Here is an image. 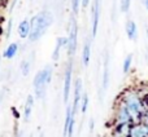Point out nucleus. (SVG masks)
Returning a JSON list of instances; mask_svg holds the SVG:
<instances>
[{"mask_svg": "<svg viewBox=\"0 0 148 137\" xmlns=\"http://www.w3.org/2000/svg\"><path fill=\"white\" fill-rule=\"evenodd\" d=\"M131 123H126V124L116 125V137H129L130 135V128Z\"/></svg>", "mask_w": 148, "mask_h": 137, "instance_id": "18", "label": "nucleus"}, {"mask_svg": "<svg viewBox=\"0 0 148 137\" xmlns=\"http://www.w3.org/2000/svg\"><path fill=\"white\" fill-rule=\"evenodd\" d=\"M83 96V80L81 78H77L73 84V102H72V109L73 113L77 114L81 105V100Z\"/></svg>", "mask_w": 148, "mask_h": 137, "instance_id": "9", "label": "nucleus"}, {"mask_svg": "<svg viewBox=\"0 0 148 137\" xmlns=\"http://www.w3.org/2000/svg\"><path fill=\"white\" fill-rule=\"evenodd\" d=\"M142 123H144V124H147V125H148V104H147L146 110H144L143 117H142Z\"/></svg>", "mask_w": 148, "mask_h": 137, "instance_id": "24", "label": "nucleus"}, {"mask_svg": "<svg viewBox=\"0 0 148 137\" xmlns=\"http://www.w3.org/2000/svg\"><path fill=\"white\" fill-rule=\"evenodd\" d=\"M133 61H134L133 53H129L127 56L123 58V62H122V73L125 74V75L131 71V67H133Z\"/></svg>", "mask_w": 148, "mask_h": 137, "instance_id": "19", "label": "nucleus"}, {"mask_svg": "<svg viewBox=\"0 0 148 137\" xmlns=\"http://www.w3.org/2000/svg\"><path fill=\"white\" fill-rule=\"evenodd\" d=\"M100 12H101V0H92L91 7V38H96L97 28L100 22Z\"/></svg>", "mask_w": 148, "mask_h": 137, "instance_id": "7", "label": "nucleus"}, {"mask_svg": "<svg viewBox=\"0 0 148 137\" xmlns=\"http://www.w3.org/2000/svg\"><path fill=\"white\" fill-rule=\"evenodd\" d=\"M131 7V0H120V12L127 13Z\"/></svg>", "mask_w": 148, "mask_h": 137, "instance_id": "21", "label": "nucleus"}, {"mask_svg": "<svg viewBox=\"0 0 148 137\" xmlns=\"http://www.w3.org/2000/svg\"><path fill=\"white\" fill-rule=\"evenodd\" d=\"M34 62V53H31L29 57L23 58L20 64V73L22 74V76H27L31 71V66Z\"/></svg>", "mask_w": 148, "mask_h": 137, "instance_id": "15", "label": "nucleus"}, {"mask_svg": "<svg viewBox=\"0 0 148 137\" xmlns=\"http://www.w3.org/2000/svg\"><path fill=\"white\" fill-rule=\"evenodd\" d=\"M3 98H4V92H0V105L3 102Z\"/></svg>", "mask_w": 148, "mask_h": 137, "instance_id": "28", "label": "nucleus"}, {"mask_svg": "<svg viewBox=\"0 0 148 137\" xmlns=\"http://www.w3.org/2000/svg\"><path fill=\"white\" fill-rule=\"evenodd\" d=\"M91 39L87 38L84 40L83 48H82V54H81V62L84 67H88L90 61H91Z\"/></svg>", "mask_w": 148, "mask_h": 137, "instance_id": "10", "label": "nucleus"}, {"mask_svg": "<svg viewBox=\"0 0 148 137\" xmlns=\"http://www.w3.org/2000/svg\"><path fill=\"white\" fill-rule=\"evenodd\" d=\"M121 101L125 102L126 106L130 110L133 123H140L142 117L144 114V110L147 107V102L144 101V97L140 96L136 88H127L121 94Z\"/></svg>", "mask_w": 148, "mask_h": 137, "instance_id": "1", "label": "nucleus"}, {"mask_svg": "<svg viewBox=\"0 0 148 137\" xmlns=\"http://www.w3.org/2000/svg\"><path fill=\"white\" fill-rule=\"evenodd\" d=\"M90 3H91V0H82V8H87Z\"/></svg>", "mask_w": 148, "mask_h": 137, "instance_id": "26", "label": "nucleus"}, {"mask_svg": "<svg viewBox=\"0 0 148 137\" xmlns=\"http://www.w3.org/2000/svg\"><path fill=\"white\" fill-rule=\"evenodd\" d=\"M143 1V5H144V8L148 10V0H142Z\"/></svg>", "mask_w": 148, "mask_h": 137, "instance_id": "27", "label": "nucleus"}, {"mask_svg": "<svg viewBox=\"0 0 148 137\" xmlns=\"http://www.w3.org/2000/svg\"><path fill=\"white\" fill-rule=\"evenodd\" d=\"M34 102H35V97L34 94H27L25 100V105H23V120L29 122L33 114V109H34Z\"/></svg>", "mask_w": 148, "mask_h": 137, "instance_id": "13", "label": "nucleus"}, {"mask_svg": "<svg viewBox=\"0 0 148 137\" xmlns=\"http://www.w3.org/2000/svg\"><path fill=\"white\" fill-rule=\"evenodd\" d=\"M146 34H147V38H148V27H146Z\"/></svg>", "mask_w": 148, "mask_h": 137, "instance_id": "29", "label": "nucleus"}, {"mask_svg": "<svg viewBox=\"0 0 148 137\" xmlns=\"http://www.w3.org/2000/svg\"><path fill=\"white\" fill-rule=\"evenodd\" d=\"M66 45H68V38L66 36H59V38L56 39L55 49H53V52H52V60H53V61H59L61 51L64 48H66Z\"/></svg>", "mask_w": 148, "mask_h": 137, "instance_id": "12", "label": "nucleus"}, {"mask_svg": "<svg viewBox=\"0 0 148 137\" xmlns=\"http://www.w3.org/2000/svg\"><path fill=\"white\" fill-rule=\"evenodd\" d=\"M109 64H110V57L109 52L105 51L104 58H103V73H101V87H100V101H103L104 93L107 92L108 87H109L110 80V71H109Z\"/></svg>", "mask_w": 148, "mask_h": 137, "instance_id": "6", "label": "nucleus"}, {"mask_svg": "<svg viewBox=\"0 0 148 137\" xmlns=\"http://www.w3.org/2000/svg\"><path fill=\"white\" fill-rule=\"evenodd\" d=\"M52 75H53L52 65H46L43 68H40L35 74V76L33 79V87H34V97L36 100L44 98L48 85L52 81Z\"/></svg>", "mask_w": 148, "mask_h": 137, "instance_id": "3", "label": "nucleus"}, {"mask_svg": "<svg viewBox=\"0 0 148 137\" xmlns=\"http://www.w3.org/2000/svg\"><path fill=\"white\" fill-rule=\"evenodd\" d=\"M53 21L55 16L51 10H40L34 14L30 20V35L27 39L31 43L38 41L53 25Z\"/></svg>", "mask_w": 148, "mask_h": 137, "instance_id": "2", "label": "nucleus"}, {"mask_svg": "<svg viewBox=\"0 0 148 137\" xmlns=\"http://www.w3.org/2000/svg\"><path fill=\"white\" fill-rule=\"evenodd\" d=\"M126 123H133V118H131L130 110L126 106V104L120 100V104L116 110V125L126 124Z\"/></svg>", "mask_w": 148, "mask_h": 137, "instance_id": "8", "label": "nucleus"}, {"mask_svg": "<svg viewBox=\"0 0 148 137\" xmlns=\"http://www.w3.org/2000/svg\"><path fill=\"white\" fill-rule=\"evenodd\" d=\"M17 33H18V36H20L21 39H27L29 35H30V21L29 20L21 21V22L18 23Z\"/></svg>", "mask_w": 148, "mask_h": 137, "instance_id": "16", "label": "nucleus"}, {"mask_svg": "<svg viewBox=\"0 0 148 137\" xmlns=\"http://www.w3.org/2000/svg\"><path fill=\"white\" fill-rule=\"evenodd\" d=\"M88 104H90V97L87 93H83L81 100V105H79V110H81L82 114H86L87 109H88Z\"/></svg>", "mask_w": 148, "mask_h": 137, "instance_id": "20", "label": "nucleus"}, {"mask_svg": "<svg viewBox=\"0 0 148 137\" xmlns=\"http://www.w3.org/2000/svg\"><path fill=\"white\" fill-rule=\"evenodd\" d=\"M66 38H68V45H66L68 56H69V58H73L77 52V47H78V23H77L74 14L70 17L69 31H68Z\"/></svg>", "mask_w": 148, "mask_h": 137, "instance_id": "4", "label": "nucleus"}, {"mask_svg": "<svg viewBox=\"0 0 148 137\" xmlns=\"http://www.w3.org/2000/svg\"><path fill=\"white\" fill-rule=\"evenodd\" d=\"M125 31H126V36H127L129 40L135 41L136 39H138V26H136V23L134 20L126 21Z\"/></svg>", "mask_w": 148, "mask_h": 137, "instance_id": "14", "label": "nucleus"}, {"mask_svg": "<svg viewBox=\"0 0 148 137\" xmlns=\"http://www.w3.org/2000/svg\"><path fill=\"white\" fill-rule=\"evenodd\" d=\"M129 137H148V125L144 123H135L130 128Z\"/></svg>", "mask_w": 148, "mask_h": 137, "instance_id": "11", "label": "nucleus"}, {"mask_svg": "<svg viewBox=\"0 0 148 137\" xmlns=\"http://www.w3.org/2000/svg\"><path fill=\"white\" fill-rule=\"evenodd\" d=\"M17 52H18V44L17 43H10L9 45L4 49V52H3V57L7 58V60H12V58L16 57Z\"/></svg>", "mask_w": 148, "mask_h": 137, "instance_id": "17", "label": "nucleus"}, {"mask_svg": "<svg viewBox=\"0 0 148 137\" xmlns=\"http://www.w3.org/2000/svg\"><path fill=\"white\" fill-rule=\"evenodd\" d=\"M82 7V0H72V12L74 16L79 13V9Z\"/></svg>", "mask_w": 148, "mask_h": 137, "instance_id": "22", "label": "nucleus"}, {"mask_svg": "<svg viewBox=\"0 0 148 137\" xmlns=\"http://www.w3.org/2000/svg\"><path fill=\"white\" fill-rule=\"evenodd\" d=\"M40 137H44V136H43V135H40Z\"/></svg>", "mask_w": 148, "mask_h": 137, "instance_id": "31", "label": "nucleus"}, {"mask_svg": "<svg viewBox=\"0 0 148 137\" xmlns=\"http://www.w3.org/2000/svg\"><path fill=\"white\" fill-rule=\"evenodd\" d=\"M72 85H73V62L69 61L65 67L64 73V84H62V98L64 102L68 104L72 94Z\"/></svg>", "mask_w": 148, "mask_h": 137, "instance_id": "5", "label": "nucleus"}, {"mask_svg": "<svg viewBox=\"0 0 148 137\" xmlns=\"http://www.w3.org/2000/svg\"><path fill=\"white\" fill-rule=\"evenodd\" d=\"M12 26H13V20L10 18L9 22H8V26H7V33H5V38L9 39L10 35H12Z\"/></svg>", "mask_w": 148, "mask_h": 137, "instance_id": "23", "label": "nucleus"}, {"mask_svg": "<svg viewBox=\"0 0 148 137\" xmlns=\"http://www.w3.org/2000/svg\"><path fill=\"white\" fill-rule=\"evenodd\" d=\"M94 127H95V120L91 118V119H90V132L91 133L94 132Z\"/></svg>", "mask_w": 148, "mask_h": 137, "instance_id": "25", "label": "nucleus"}, {"mask_svg": "<svg viewBox=\"0 0 148 137\" xmlns=\"http://www.w3.org/2000/svg\"><path fill=\"white\" fill-rule=\"evenodd\" d=\"M27 137H33V135H30V136H27Z\"/></svg>", "mask_w": 148, "mask_h": 137, "instance_id": "30", "label": "nucleus"}]
</instances>
